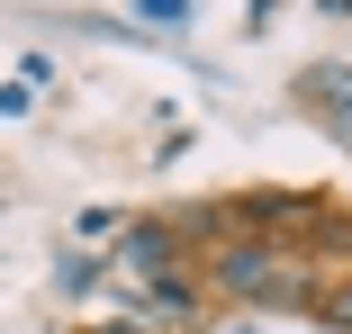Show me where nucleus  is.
Instances as JSON below:
<instances>
[{
	"mask_svg": "<svg viewBox=\"0 0 352 334\" xmlns=\"http://www.w3.org/2000/svg\"><path fill=\"white\" fill-rule=\"evenodd\" d=\"M100 262H109V271H126L135 289H145V280H172V271H199V253L181 244V226H172V217H126V226H118V244H109Z\"/></svg>",
	"mask_w": 352,
	"mask_h": 334,
	"instance_id": "obj_2",
	"label": "nucleus"
},
{
	"mask_svg": "<svg viewBox=\"0 0 352 334\" xmlns=\"http://www.w3.org/2000/svg\"><path fill=\"white\" fill-rule=\"evenodd\" d=\"M199 280H208V298H235V307H307L316 316V298H325L298 271V253L271 244V235H226L217 253L199 262Z\"/></svg>",
	"mask_w": 352,
	"mask_h": 334,
	"instance_id": "obj_1",
	"label": "nucleus"
},
{
	"mask_svg": "<svg viewBox=\"0 0 352 334\" xmlns=\"http://www.w3.org/2000/svg\"><path fill=\"white\" fill-rule=\"evenodd\" d=\"M100 271H109V262H100V253H73V262H54V289H73V298H82V289H91Z\"/></svg>",
	"mask_w": 352,
	"mask_h": 334,
	"instance_id": "obj_5",
	"label": "nucleus"
},
{
	"mask_svg": "<svg viewBox=\"0 0 352 334\" xmlns=\"http://www.w3.org/2000/svg\"><path fill=\"white\" fill-rule=\"evenodd\" d=\"M82 334H154V325H135V316H118V325H82Z\"/></svg>",
	"mask_w": 352,
	"mask_h": 334,
	"instance_id": "obj_6",
	"label": "nucleus"
},
{
	"mask_svg": "<svg viewBox=\"0 0 352 334\" xmlns=\"http://www.w3.org/2000/svg\"><path fill=\"white\" fill-rule=\"evenodd\" d=\"M316 325H334V334H352V271H343V280H334V289L316 298Z\"/></svg>",
	"mask_w": 352,
	"mask_h": 334,
	"instance_id": "obj_4",
	"label": "nucleus"
},
{
	"mask_svg": "<svg viewBox=\"0 0 352 334\" xmlns=\"http://www.w3.org/2000/svg\"><path fill=\"white\" fill-rule=\"evenodd\" d=\"M181 316H199V271H172V280H145L135 289V325H181Z\"/></svg>",
	"mask_w": 352,
	"mask_h": 334,
	"instance_id": "obj_3",
	"label": "nucleus"
}]
</instances>
